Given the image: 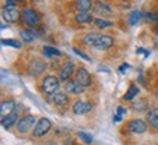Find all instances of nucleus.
<instances>
[{
	"label": "nucleus",
	"instance_id": "obj_12",
	"mask_svg": "<svg viewBox=\"0 0 158 145\" xmlns=\"http://www.w3.org/2000/svg\"><path fill=\"white\" fill-rule=\"evenodd\" d=\"M18 122H19V120H18V112H13V113H10V114H7V116L2 117V125H3V128H6V129L12 128V126L16 125Z\"/></svg>",
	"mask_w": 158,
	"mask_h": 145
},
{
	"label": "nucleus",
	"instance_id": "obj_28",
	"mask_svg": "<svg viewBox=\"0 0 158 145\" xmlns=\"http://www.w3.org/2000/svg\"><path fill=\"white\" fill-rule=\"evenodd\" d=\"M78 136L84 141V142H86V144H91V142H92V136H91L89 134H85V132H78Z\"/></svg>",
	"mask_w": 158,
	"mask_h": 145
},
{
	"label": "nucleus",
	"instance_id": "obj_25",
	"mask_svg": "<svg viewBox=\"0 0 158 145\" xmlns=\"http://www.w3.org/2000/svg\"><path fill=\"white\" fill-rule=\"evenodd\" d=\"M2 44L3 45H10V47H15V49H21L22 47V44L19 43V41H15V40H12V38H3L2 40Z\"/></svg>",
	"mask_w": 158,
	"mask_h": 145
},
{
	"label": "nucleus",
	"instance_id": "obj_14",
	"mask_svg": "<svg viewBox=\"0 0 158 145\" xmlns=\"http://www.w3.org/2000/svg\"><path fill=\"white\" fill-rule=\"evenodd\" d=\"M68 95H66V92H56V94L51 97V101L56 104V106L59 107H63L68 104Z\"/></svg>",
	"mask_w": 158,
	"mask_h": 145
},
{
	"label": "nucleus",
	"instance_id": "obj_1",
	"mask_svg": "<svg viewBox=\"0 0 158 145\" xmlns=\"http://www.w3.org/2000/svg\"><path fill=\"white\" fill-rule=\"evenodd\" d=\"M41 88L44 91L45 94L48 95H54L56 92H59V88H60V79H57L56 76L53 75H48L43 79V85Z\"/></svg>",
	"mask_w": 158,
	"mask_h": 145
},
{
	"label": "nucleus",
	"instance_id": "obj_4",
	"mask_svg": "<svg viewBox=\"0 0 158 145\" xmlns=\"http://www.w3.org/2000/svg\"><path fill=\"white\" fill-rule=\"evenodd\" d=\"M129 130L132 134H145L148 130V125L145 120H142V119H135V120H130L129 122Z\"/></svg>",
	"mask_w": 158,
	"mask_h": 145
},
{
	"label": "nucleus",
	"instance_id": "obj_9",
	"mask_svg": "<svg viewBox=\"0 0 158 145\" xmlns=\"http://www.w3.org/2000/svg\"><path fill=\"white\" fill-rule=\"evenodd\" d=\"M72 72H73V62H66L63 67L60 69V73H59V79L66 82L70 76H72Z\"/></svg>",
	"mask_w": 158,
	"mask_h": 145
},
{
	"label": "nucleus",
	"instance_id": "obj_31",
	"mask_svg": "<svg viewBox=\"0 0 158 145\" xmlns=\"http://www.w3.org/2000/svg\"><path fill=\"white\" fill-rule=\"evenodd\" d=\"M6 9H15V0H6Z\"/></svg>",
	"mask_w": 158,
	"mask_h": 145
},
{
	"label": "nucleus",
	"instance_id": "obj_13",
	"mask_svg": "<svg viewBox=\"0 0 158 145\" xmlns=\"http://www.w3.org/2000/svg\"><path fill=\"white\" fill-rule=\"evenodd\" d=\"M3 19L7 21V22H16L18 19H19V12L16 9H3Z\"/></svg>",
	"mask_w": 158,
	"mask_h": 145
},
{
	"label": "nucleus",
	"instance_id": "obj_35",
	"mask_svg": "<svg viewBox=\"0 0 158 145\" xmlns=\"http://www.w3.org/2000/svg\"><path fill=\"white\" fill-rule=\"evenodd\" d=\"M157 98H158V92H157Z\"/></svg>",
	"mask_w": 158,
	"mask_h": 145
},
{
	"label": "nucleus",
	"instance_id": "obj_11",
	"mask_svg": "<svg viewBox=\"0 0 158 145\" xmlns=\"http://www.w3.org/2000/svg\"><path fill=\"white\" fill-rule=\"evenodd\" d=\"M0 112H2V116L5 117L7 114H10V113L15 112V101L13 100H5L2 101V104H0Z\"/></svg>",
	"mask_w": 158,
	"mask_h": 145
},
{
	"label": "nucleus",
	"instance_id": "obj_7",
	"mask_svg": "<svg viewBox=\"0 0 158 145\" xmlns=\"http://www.w3.org/2000/svg\"><path fill=\"white\" fill-rule=\"evenodd\" d=\"M91 110H92V106H91L89 103L82 101V100L76 101L73 104V107H72V112H73L75 114H86V113H89Z\"/></svg>",
	"mask_w": 158,
	"mask_h": 145
},
{
	"label": "nucleus",
	"instance_id": "obj_6",
	"mask_svg": "<svg viewBox=\"0 0 158 145\" xmlns=\"http://www.w3.org/2000/svg\"><path fill=\"white\" fill-rule=\"evenodd\" d=\"M113 43H114L113 37H110V35H100L94 47L98 49V50H107V49H110L113 45Z\"/></svg>",
	"mask_w": 158,
	"mask_h": 145
},
{
	"label": "nucleus",
	"instance_id": "obj_17",
	"mask_svg": "<svg viewBox=\"0 0 158 145\" xmlns=\"http://www.w3.org/2000/svg\"><path fill=\"white\" fill-rule=\"evenodd\" d=\"M95 11L98 12V13H101V15H111L113 13V9L110 7L108 5H106V3H102V2H98V3H95Z\"/></svg>",
	"mask_w": 158,
	"mask_h": 145
},
{
	"label": "nucleus",
	"instance_id": "obj_26",
	"mask_svg": "<svg viewBox=\"0 0 158 145\" xmlns=\"http://www.w3.org/2000/svg\"><path fill=\"white\" fill-rule=\"evenodd\" d=\"M95 25L98 27V28H110V27H113V22H108V21H104V19H101V18H98V19H95Z\"/></svg>",
	"mask_w": 158,
	"mask_h": 145
},
{
	"label": "nucleus",
	"instance_id": "obj_10",
	"mask_svg": "<svg viewBox=\"0 0 158 145\" xmlns=\"http://www.w3.org/2000/svg\"><path fill=\"white\" fill-rule=\"evenodd\" d=\"M64 88H66L69 94H82L84 92V87L79 84L78 81H68Z\"/></svg>",
	"mask_w": 158,
	"mask_h": 145
},
{
	"label": "nucleus",
	"instance_id": "obj_29",
	"mask_svg": "<svg viewBox=\"0 0 158 145\" xmlns=\"http://www.w3.org/2000/svg\"><path fill=\"white\" fill-rule=\"evenodd\" d=\"M73 53H76L79 57H82L84 60H88V62H91V57L89 56H86L84 51H81V50H78V49H73Z\"/></svg>",
	"mask_w": 158,
	"mask_h": 145
},
{
	"label": "nucleus",
	"instance_id": "obj_24",
	"mask_svg": "<svg viewBox=\"0 0 158 145\" xmlns=\"http://www.w3.org/2000/svg\"><path fill=\"white\" fill-rule=\"evenodd\" d=\"M43 51H44L45 56H60L62 53L57 50V49H53V47H48V45H45V47H43Z\"/></svg>",
	"mask_w": 158,
	"mask_h": 145
},
{
	"label": "nucleus",
	"instance_id": "obj_34",
	"mask_svg": "<svg viewBox=\"0 0 158 145\" xmlns=\"http://www.w3.org/2000/svg\"><path fill=\"white\" fill-rule=\"evenodd\" d=\"M152 112H154V113H155V114H157V116H158V107H157V109H154Z\"/></svg>",
	"mask_w": 158,
	"mask_h": 145
},
{
	"label": "nucleus",
	"instance_id": "obj_5",
	"mask_svg": "<svg viewBox=\"0 0 158 145\" xmlns=\"http://www.w3.org/2000/svg\"><path fill=\"white\" fill-rule=\"evenodd\" d=\"M22 19H23V22L27 23V25L34 27V25H37V23L40 22V15L35 11H32V9H23Z\"/></svg>",
	"mask_w": 158,
	"mask_h": 145
},
{
	"label": "nucleus",
	"instance_id": "obj_30",
	"mask_svg": "<svg viewBox=\"0 0 158 145\" xmlns=\"http://www.w3.org/2000/svg\"><path fill=\"white\" fill-rule=\"evenodd\" d=\"M126 112H127V110H126L124 107H122V106H118V107H117V116H118V117L124 116V114H126Z\"/></svg>",
	"mask_w": 158,
	"mask_h": 145
},
{
	"label": "nucleus",
	"instance_id": "obj_3",
	"mask_svg": "<svg viewBox=\"0 0 158 145\" xmlns=\"http://www.w3.org/2000/svg\"><path fill=\"white\" fill-rule=\"evenodd\" d=\"M34 125H37L34 116H23L16 123V129H18V132H21V134H27V132H29L32 129Z\"/></svg>",
	"mask_w": 158,
	"mask_h": 145
},
{
	"label": "nucleus",
	"instance_id": "obj_2",
	"mask_svg": "<svg viewBox=\"0 0 158 145\" xmlns=\"http://www.w3.org/2000/svg\"><path fill=\"white\" fill-rule=\"evenodd\" d=\"M50 129H51V122L47 119V117H41L38 120V123L34 126L32 135H34L35 138H40V136H43V135L47 134Z\"/></svg>",
	"mask_w": 158,
	"mask_h": 145
},
{
	"label": "nucleus",
	"instance_id": "obj_23",
	"mask_svg": "<svg viewBox=\"0 0 158 145\" xmlns=\"http://www.w3.org/2000/svg\"><path fill=\"white\" fill-rule=\"evenodd\" d=\"M141 19H142V12H139V11L130 12V15H129V23L130 25H136Z\"/></svg>",
	"mask_w": 158,
	"mask_h": 145
},
{
	"label": "nucleus",
	"instance_id": "obj_33",
	"mask_svg": "<svg viewBox=\"0 0 158 145\" xmlns=\"http://www.w3.org/2000/svg\"><path fill=\"white\" fill-rule=\"evenodd\" d=\"M98 70H104V72H108L107 67H98Z\"/></svg>",
	"mask_w": 158,
	"mask_h": 145
},
{
	"label": "nucleus",
	"instance_id": "obj_22",
	"mask_svg": "<svg viewBox=\"0 0 158 145\" xmlns=\"http://www.w3.org/2000/svg\"><path fill=\"white\" fill-rule=\"evenodd\" d=\"M98 37H100V35H98V34H94V32L86 34V35L84 37V44H86V45H95Z\"/></svg>",
	"mask_w": 158,
	"mask_h": 145
},
{
	"label": "nucleus",
	"instance_id": "obj_19",
	"mask_svg": "<svg viewBox=\"0 0 158 145\" xmlns=\"http://www.w3.org/2000/svg\"><path fill=\"white\" fill-rule=\"evenodd\" d=\"M138 92H139V88L136 87V85H130L129 87V89H127V92L123 95V100H126V101H132L133 98H135L136 95H138Z\"/></svg>",
	"mask_w": 158,
	"mask_h": 145
},
{
	"label": "nucleus",
	"instance_id": "obj_16",
	"mask_svg": "<svg viewBox=\"0 0 158 145\" xmlns=\"http://www.w3.org/2000/svg\"><path fill=\"white\" fill-rule=\"evenodd\" d=\"M75 5H76V7H78L79 12H89L91 7L95 6L94 3H92V0H76Z\"/></svg>",
	"mask_w": 158,
	"mask_h": 145
},
{
	"label": "nucleus",
	"instance_id": "obj_20",
	"mask_svg": "<svg viewBox=\"0 0 158 145\" xmlns=\"http://www.w3.org/2000/svg\"><path fill=\"white\" fill-rule=\"evenodd\" d=\"M148 123L151 125V128H152L155 132H158V116L154 112L148 113Z\"/></svg>",
	"mask_w": 158,
	"mask_h": 145
},
{
	"label": "nucleus",
	"instance_id": "obj_32",
	"mask_svg": "<svg viewBox=\"0 0 158 145\" xmlns=\"http://www.w3.org/2000/svg\"><path fill=\"white\" fill-rule=\"evenodd\" d=\"M127 67H129V65H127V63H124V66H122V67H120V72H124V70H126Z\"/></svg>",
	"mask_w": 158,
	"mask_h": 145
},
{
	"label": "nucleus",
	"instance_id": "obj_21",
	"mask_svg": "<svg viewBox=\"0 0 158 145\" xmlns=\"http://www.w3.org/2000/svg\"><path fill=\"white\" fill-rule=\"evenodd\" d=\"M34 38L35 37L31 29H23V31H21V40H22L23 43H32Z\"/></svg>",
	"mask_w": 158,
	"mask_h": 145
},
{
	"label": "nucleus",
	"instance_id": "obj_27",
	"mask_svg": "<svg viewBox=\"0 0 158 145\" xmlns=\"http://www.w3.org/2000/svg\"><path fill=\"white\" fill-rule=\"evenodd\" d=\"M145 16H147V19L149 21V22L158 23V13H155V12H148Z\"/></svg>",
	"mask_w": 158,
	"mask_h": 145
},
{
	"label": "nucleus",
	"instance_id": "obj_15",
	"mask_svg": "<svg viewBox=\"0 0 158 145\" xmlns=\"http://www.w3.org/2000/svg\"><path fill=\"white\" fill-rule=\"evenodd\" d=\"M44 69H45V65L41 60H34L31 62V65H29V72L32 75H40Z\"/></svg>",
	"mask_w": 158,
	"mask_h": 145
},
{
	"label": "nucleus",
	"instance_id": "obj_18",
	"mask_svg": "<svg viewBox=\"0 0 158 145\" xmlns=\"http://www.w3.org/2000/svg\"><path fill=\"white\" fill-rule=\"evenodd\" d=\"M75 19H76V22L78 23H89V22H92V16H91L89 12H79V13H76Z\"/></svg>",
	"mask_w": 158,
	"mask_h": 145
},
{
	"label": "nucleus",
	"instance_id": "obj_8",
	"mask_svg": "<svg viewBox=\"0 0 158 145\" xmlns=\"http://www.w3.org/2000/svg\"><path fill=\"white\" fill-rule=\"evenodd\" d=\"M75 81H78L79 84L82 85V87H89L91 85V76H89V72L84 69V67H81L78 69V72H76V79Z\"/></svg>",
	"mask_w": 158,
	"mask_h": 145
}]
</instances>
